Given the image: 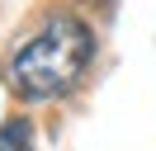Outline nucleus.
<instances>
[{
    "label": "nucleus",
    "instance_id": "1",
    "mask_svg": "<svg viewBox=\"0 0 156 151\" xmlns=\"http://www.w3.org/2000/svg\"><path fill=\"white\" fill-rule=\"evenodd\" d=\"M95 57V28L80 14H52L5 61V80L19 99H57L85 76Z\"/></svg>",
    "mask_w": 156,
    "mask_h": 151
},
{
    "label": "nucleus",
    "instance_id": "2",
    "mask_svg": "<svg viewBox=\"0 0 156 151\" xmlns=\"http://www.w3.org/2000/svg\"><path fill=\"white\" fill-rule=\"evenodd\" d=\"M0 151H29V128L24 123H10L0 132Z\"/></svg>",
    "mask_w": 156,
    "mask_h": 151
},
{
    "label": "nucleus",
    "instance_id": "3",
    "mask_svg": "<svg viewBox=\"0 0 156 151\" xmlns=\"http://www.w3.org/2000/svg\"><path fill=\"white\" fill-rule=\"evenodd\" d=\"M85 5H109V0H85Z\"/></svg>",
    "mask_w": 156,
    "mask_h": 151
}]
</instances>
